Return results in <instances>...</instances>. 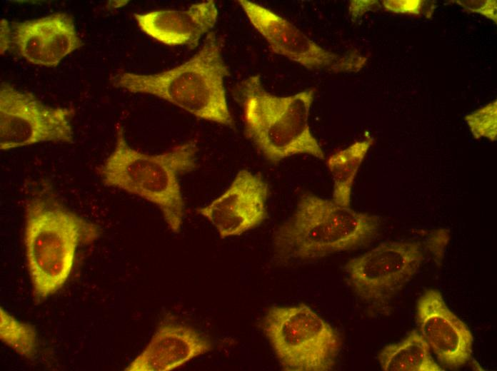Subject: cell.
Segmentation results:
<instances>
[{
	"instance_id": "cell-1",
	"label": "cell",
	"mask_w": 497,
	"mask_h": 371,
	"mask_svg": "<svg viewBox=\"0 0 497 371\" xmlns=\"http://www.w3.org/2000/svg\"><path fill=\"white\" fill-rule=\"evenodd\" d=\"M220 36L209 32L197 53L173 68L154 74L119 71L111 85L131 93L150 94L194 116L233 128L224 80L229 74Z\"/></svg>"
},
{
	"instance_id": "cell-2",
	"label": "cell",
	"mask_w": 497,
	"mask_h": 371,
	"mask_svg": "<svg viewBox=\"0 0 497 371\" xmlns=\"http://www.w3.org/2000/svg\"><path fill=\"white\" fill-rule=\"evenodd\" d=\"M380 224L377 215L304 193L293 215L274 232L276 258L281 263L316 260L363 247L377 237Z\"/></svg>"
},
{
	"instance_id": "cell-3",
	"label": "cell",
	"mask_w": 497,
	"mask_h": 371,
	"mask_svg": "<svg viewBox=\"0 0 497 371\" xmlns=\"http://www.w3.org/2000/svg\"><path fill=\"white\" fill-rule=\"evenodd\" d=\"M197 146L189 141L159 154H148L129 145L121 125L112 152L98 168L103 183L154 205L173 233L183 224L184 201L179 178L196 168Z\"/></svg>"
},
{
	"instance_id": "cell-4",
	"label": "cell",
	"mask_w": 497,
	"mask_h": 371,
	"mask_svg": "<svg viewBox=\"0 0 497 371\" xmlns=\"http://www.w3.org/2000/svg\"><path fill=\"white\" fill-rule=\"evenodd\" d=\"M99 229L53 195L29 199L25 208V250L34 297L58 291L72 270L77 248L95 241Z\"/></svg>"
},
{
	"instance_id": "cell-5",
	"label": "cell",
	"mask_w": 497,
	"mask_h": 371,
	"mask_svg": "<svg viewBox=\"0 0 497 371\" xmlns=\"http://www.w3.org/2000/svg\"><path fill=\"white\" fill-rule=\"evenodd\" d=\"M243 108L244 133L271 163L307 154L319 159L323 151L308 123L314 90L281 96L268 92L259 75H251L237 89Z\"/></svg>"
},
{
	"instance_id": "cell-6",
	"label": "cell",
	"mask_w": 497,
	"mask_h": 371,
	"mask_svg": "<svg viewBox=\"0 0 497 371\" xmlns=\"http://www.w3.org/2000/svg\"><path fill=\"white\" fill-rule=\"evenodd\" d=\"M286 371H330L341 350L336 330L311 308L300 304L269 308L260 322Z\"/></svg>"
},
{
	"instance_id": "cell-7",
	"label": "cell",
	"mask_w": 497,
	"mask_h": 371,
	"mask_svg": "<svg viewBox=\"0 0 497 371\" xmlns=\"http://www.w3.org/2000/svg\"><path fill=\"white\" fill-rule=\"evenodd\" d=\"M424 259L423 250L418 242L391 241L351 259L345 269L356 296L371 308L386 313Z\"/></svg>"
},
{
	"instance_id": "cell-8",
	"label": "cell",
	"mask_w": 497,
	"mask_h": 371,
	"mask_svg": "<svg viewBox=\"0 0 497 371\" xmlns=\"http://www.w3.org/2000/svg\"><path fill=\"white\" fill-rule=\"evenodd\" d=\"M74 111L44 104L32 93L2 82L0 86V148L42 142L71 143Z\"/></svg>"
},
{
	"instance_id": "cell-9",
	"label": "cell",
	"mask_w": 497,
	"mask_h": 371,
	"mask_svg": "<svg viewBox=\"0 0 497 371\" xmlns=\"http://www.w3.org/2000/svg\"><path fill=\"white\" fill-rule=\"evenodd\" d=\"M238 2L273 52L308 69L357 72L366 63L367 58L361 54L341 55L324 49L293 24L266 7L248 0Z\"/></svg>"
},
{
	"instance_id": "cell-10",
	"label": "cell",
	"mask_w": 497,
	"mask_h": 371,
	"mask_svg": "<svg viewBox=\"0 0 497 371\" xmlns=\"http://www.w3.org/2000/svg\"><path fill=\"white\" fill-rule=\"evenodd\" d=\"M268 193L261 176L242 169L222 194L196 211L214 226L221 238L240 235L267 218Z\"/></svg>"
},
{
	"instance_id": "cell-11",
	"label": "cell",
	"mask_w": 497,
	"mask_h": 371,
	"mask_svg": "<svg viewBox=\"0 0 497 371\" xmlns=\"http://www.w3.org/2000/svg\"><path fill=\"white\" fill-rule=\"evenodd\" d=\"M416 318L420 334L441 363L456 368L470 361L473 335L448 308L438 290L428 289L421 295L417 303Z\"/></svg>"
},
{
	"instance_id": "cell-12",
	"label": "cell",
	"mask_w": 497,
	"mask_h": 371,
	"mask_svg": "<svg viewBox=\"0 0 497 371\" xmlns=\"http://www.w3.org/2000/svg\"><path fill=\"white\" fill-rule=\"evenodd\" d=\"M12 28L13 44L35 65L56 66L83 44L72 19L64 13L19 22Z\"/></svg>"
},
{
	"instance_id": "cell-13",
	"label": "cell",
	"mask_w": 497,
	"mask_h": 371,
	"mask_svg": "<svg viewBox=\"0 0 497 371\" xmlns=\"http://www.w3.org/2000/svg\"><path fill=\"white\" fill-rule=\"evenodd\" d=\"M219 11L213 0L194 4L185 9H159L134 14L139 27L149 36L169 46L196 48L214 28Z\"/></svg>"
},
{
	"instance_id": "cell-14",
	"label": "cell",
	"mask_w": 497,
	"mask_h": 371,
	"mask_svg": "<svg viewBox=\"0 0 497 371\" xmlns=\"http://www.w3.org/2000/svg\"><path fill=\"white\" fill-rule=\"evenodd\" d=\"M212 349V344L193 327L181 324L162 323L150 341L126 371H170Z\"/></svg>"
},
{
	"instance_id": "cell-15",
	"label": "cell",
	"mask_w": 497,
	"mask_h": 371,
	"mask_svg": "<svg viewBox=\"0 0 497 371\" xmlns=\"http://www.w3.org/2000/svg\"><path fill=\"white\" fill-rule=\"evenodd\" d=\"M378 360L384 371H443L433 360L431 349L416 330L401 341L386 345Z\"/></svg>"
},
{
	"instance_id": "cell-16",
	"label": "cell",
	"mask_w": 497,
	"mask_h": 371,
	"mask_svg": "<svg viewBox=\"0 0 497 371\" xmlns=\"http://www.w3.org/2000/svg\"><path fill=\"white\" fill-rule=\"evenodd\" d=\"M373 143L371 138L357 141L328 158L326 166L333 183L332 200L337 204L350 208L356 176Z\"/></svg>"
},
{
	"instance_id": "cell-17",
	"label": "cell",
	"mask_w": 497,
	"mask_h": 371,
	"mask_svg": "<svg viewBox=\"0 0 497 371\" xmlns=\"http://www.w3.org/2000/svg\"><path fill=\"white\" fill-rule=\"evenodd\" d=\"M1 340L26 358H31L37 346L36 332L32 325L22 322L0 308Z\"/></svg>"
},
{
	"instance_id": "cell-18",
	"label": "cell",
	"mask_w": 497,
	"mask_h": 371,
	"mask_svg": "<svg viewBox=\"0 0 497 371\" xmlns=\"http://www.w3.org/2000/svg\"><path fill=\"white\" fill-rule=\"evenodd\" d=\"M464 120L472 135L476 139L488 138L492 141L497 138V101L490 102L483 107L466 115Z\"/></svg>"
},
{
	"instance_id": "cell-19",
	"label": "cell",
	"mask_w": 497,
	"mask_h": 371,
	"mask_svg": "<svg viewBox=\"0 0 497 371\" xmlns=\"http://www.w3.org/2000/svg\"><path fill=\"white\" fill-rule=\"evenodd\" d=\"M381 4L386 11L393 14L412 16H432L435 4L431 1L423 0H384Z\"/></svg>"
},
{
	"instance_id": "cell-20",
	"label": "cell",
	"mask_w": 497,
	"mask_h": 371,
	"mask_svg": "<svg viewBox=\"0 0 497 371\" xmlns=\"http://www.w3.org/2000/svg\"><path fill=\"white\" fill-rule=\"evenodd\" d=\"M463 9L470 13L483 15L496 24V0L455 1Z\"/></svg>"
},
{
	"instance_id": "cell-21",
	"label": "cell",
	"mask_w": 497,
	"mask_h": 371,
	"mask_svg": "<svg viewBox=\"0 0 497 371\" xmlns=\"http://www.w3.org/2000/svg\"><path fill=\"white\" fill-rule=\"evenodd\" d=\"M380 1L374 0H354L349 4V14L355 20L362 16L365 13L379 7Z\"/></svg>"
},
{
	"instance_id": "cell-22",
	"label": "cell",
	"mask_w": 497,
	"mask_h": 371,
	"mask_svg": "<svg viewBox=\"0 0 497 371\" xmlns=\"http://www.w3.org/2000/svg\"><path fill=\"white\" fill-rule=\"evenodd\" d=\"M1 54H4L11 46L12 43V31L10 30L9 23L6 19H1Z\"/></svg>"
},
{
	"instance_id": "cell-23",
	"label": "cell",
	"mask_w": 497,
	"mask_h": 371,
	"mask_svg": "<svg viewBox=\"0 0 497 371\" xmlns=\"http://www.w3.org/2000/svg\"><path fill=\"white\" fill-rule=\"evenodd\" d=\"M128 1H112L111 5L114 8H119L126 4Z\"/></svg>"
}]
</instances>
